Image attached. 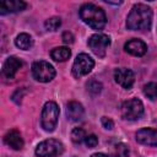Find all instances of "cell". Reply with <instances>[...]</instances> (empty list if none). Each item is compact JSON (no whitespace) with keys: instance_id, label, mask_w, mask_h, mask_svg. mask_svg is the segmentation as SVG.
<instances>
[{"instance_id":"obj_1","label":"cell","mask_w":157,"mask_h":157,"mask_svg":"<svg viewBox=\"0 0 157 157\" xmlns=\"http://www.w3.org/2000/svg\"><path fill=\"white\" fill-rule=\"evenodd\" d=\"M152 23V10L145 4H136L130 10L126 18V27L131 31L148 29Z\"/></svg>"},{"instance_id":"obj_2","label":"cell","mask_w":157,"mask_h":157,"mask_svg":"<svg viewBox=\"0 0 157 157\" xmlns=\"http://www.w3.org/2000/svg\"><path fill=\"white\" fill-rule=\"evenodd\" d=\"M80 17L81 20L88 25L92 29L101 31L104 28L107 23V17L104 11L96 6L94 4H85L80 9Z\"/></svg>"},{"instance_id":"obj_3","label":"cell","mask_w":157,"mask_h":157,"mask_svg":"<svg viewBox=\"0 0 157 157\" xmlns=\"http://www.w3.org/2000/svg\"><path fill=\"white\" fill-rule=\"evenodd\" d=\"M58 118H59V108L55 102H47L43 107L42 110V118H40V124L42 128L45 131H53L56 128L58 124Z\"/></svg>"},{"instance_id":"obj_4","label":"cell","mask_w":157,"mask_h":157,"mask_svg":"<svg viewBox=\"0 0 157 157\" xmlns=\"http://www.w3.org/2000/svg\"><path fill=\"white\" fill-rule=\"evenodd\" d=\"M64 152V145L55 139H48L42 141L36 147L37 157H56Z\"/></svg>"},{"instance_id":"obj_5","label":"cell","mask_w":157,"mask_h":157,"mask_svg":"<svg viewBox=\"0 0 157 157\" xmlns=\"http://www.w3.org/2000/svg\"><path fill=\"white\" fill-rule=\"evenodd\" d=\"M32 75L39 82H49L55 77V69L48 61L39 60V61L33 63Z\"/></svg>"},{"instance_id":"obj_6","label":"cell","mask_w":157,"mask_h":157,"mask_svg":"<svg viewBox=\"0 0 157 157\" xmlns=\"http://www.w3.org/2000/svg\"><path fill=\"white\" fill-rule=\"evenodd\" d=\"M94 66V61L93 59L86 54V53H81L76 56L74 64H72V75L77 78L88 75Z\"/></svg>"},{"instance_id":"obj_7","label":"cell","mask_w":157,"mask_h":157,"mask_svg":"<svg viewBox=\"0 0 157 157\" xmlns=\"http://www.w3.org/2000/svg\"><path fill=\"white\" fill-rule=\"evenodd\" d=\"M144 114V104L140 99L132 98L121 104V117L126 120H137Z\"/></svg>"},{"instance_id":"obj_8","label":"cell","mask_w":157,"mask_h":157,"mask_svg":"<svg viewBox=\"0 0 157 157\" xmlns=\"http://www.w3.org/2000/svg\"><path fill=\"white\" fill-rule=\"evenodd\" d=\"M109 44H110V38L105 34H102V33H96V34L91 36L90 39H88L90 49L98 58H103L105 55Z\"/></svg>"},{"instance_id":"obj_9","label":"cell","mask_w":157,"mask_h":157,"mask_svg":"<svg viewBox=\"0 0 157 157\" xmlns=\"http://www.w3.org/2000/svg\"><path fill=\"white\" fill-rule=\"evenodd\" d=\"M114 78L118 85H120L123 88L129 90L135 81V75L130 69L119 67V69H115L114 71Z\"/></svg>"},{"instance_id":"obj_10","label":"cell","mask_w":157,"mask_h":157,"mask_svg":"<svg viewBox=\"0 0 157 157\" xmlns=\"http://www.w3.org/2000/svg\"><path fill=\"white\" fill-rule=\"evenodd\" d=\"M136 141L146 146H157V129L142 128L136 132Z\"/></svg>"},{"instance_id":"obj_11","label":"cell","mask_w":157,"mask_h":157,"mask_svg":"<svg viewBox=\"0 0 157 157\" xmlns=\"http://www.w3.org/2000/svg\"><path fill=\"white\" fill-rule=\"evenodd\" d=\"M124 48H125V50H126L129 54H131V55H134V56H142V55H145L146 52H147V45H146V43L142 42L141 39H136V38L128 40V42L125 43Z\"/></svg>"},{"instance_id":"obj_12","label":"cell","mask_w":157,"mask_h":157,"mask_svg":"<svg viewBox=\"0 0 157 157\" xmlns=\"http://www.w3.org/2000/svg\"><path fill=\"white\" fill-rule=\"evenodd\" d=\"M22 66V61L17 58V56H9L6 59V61L4 63L2 66V74L7 77V78H12L16 72L18 71V69Z\"/></svg>"},{"instance_id":"obj_13","label":"cell","mask_w":157,"mask_h":157,"mask_svg":"<svg viewBox=\"0 0 157 157\" xmlns=\"http://www.w3.org/2000/svg\"><path fill=\"white\" fill-rule=\"evenodd\" d=\"M83 107L76 101H71L66 105V115L71 121H78L83 118Z\"/></svg>"},{"instance_id":"obj_14","label":"cell","mask_w":157,"mask_h":157,"mask_svg":"<svg viewBox=\"0 0 157 157\" xmlns=\"http://www.w3.org/2000/svg\"><path fill=\"white\" fill-rule=\"evenodd\" d=\"M4 141L9 147H11L12 150H16V151H18L23 147V139L17 130L7 131L6 135L4 136Z\"/></svg>"},{"instance_id":"obj_15","label":"cell","mask_w":157,"mask_h":157,"mask_svg":"<svg viewBox=\"0 0 157 157\" xmlns=\"http://www.w3.org/2000/svg\"><path fill=\"white\" fill-rule=\"evenodd\" d=\"M26 9V2L21 0H5L0 2V13L5 15L9 12H18Z\"/></svg>"},{"instance_id":"obj_16","label":"cell","mask_w":157,"mask_h":157,"mask_svg":"<svg viewBox=\"0 0 157 157\" xmlns=\"http://www.w3.org/2000/svg\"><path fill=\"white\" fill-rule=\"evenodd\" d=\"M50 55L52 59H54L55 61H65L70 58L71 52L66 47H56L50 52Z\"/></svg>"},{"instance_id":"obj_17","label":"cell","mask_w":157,"mask_h":157,"mask_svg":"<svg viewBox=\"0 0 157 157\" xmlns=\"http://www.w3.org/2000/svg\"><path fill=\"white\" fill-rule=\"evenodd\" d=\"M15 44L17 48L22 49V50H28L32 44H33V40H32V37L27 33H20L16 39H15Z\"/></svg>"},{"instance_id":"obj_18","label":"cell","mask_w":157,"mask_h":157,"mask_svg":"<svg viewBox=\"0 0 157 157\" xmlns=\"http://www.w3.org/2000/svg\"><path fill=\"white\" fill-rule=\"evenodd\" d=\"M142 91H144V94L148 99L153 101V99L157 98V83L156 82H148V83H146L144 86Z\"/></svg>"},{"instance_id":"obj_19","label":"cell","mask_w":157,"mask_h":157,"mask_svg":"<svg viewBox=\"0 0 157 157\" xmlns=\"http://www.w3.org/2000/svg\"><path fill=\"white\" fill-rule=\"evenodd\" d=\"M110 157H129V148L124 144H117L113 150Z\"/></svg>"},{"instance_id":"obj_20","label":"cell","mask_w":157,"mask_h":157,"mask_svg":"<svg viewBox=\"0 0 157 157\" xmlns=\"http://www.w3.org/2000/svg\"><path fill=\"white\" fill-rule=\"evenodd\" d=\"M86 132L82 128H75L72 131H71V140L75 142V144H81L82 141H85L86 139Z\"/></svg>"},{"instance_id":"obj_21","label":"cell","mask_w":157,"mask_h":157,"mask_svg":"<svg viewBox=\"0 0 157 157\" xmlns=\"http://www.w3.org/2000/svg\"><path fill=\"white\" fill-rule=\"evenodd\" d=\"M61 26V20L60 17H50L44 22V27L48 31H56Z\"/></svg>"},{"instance_id":"obj_22","label":"cell","mask_w":157,"mask_h":157,"mask_svg":"<svg viewBox=\"0 0 157 157\" xmlns=\"http://www.w3.org/2000/svg\"><path fill=\"white\" fill-rule=\"evenodd\" d=\"M87 91L92 94H98L102 91V83L97 80H91L87 82Z\"/></svg>"},{"instance_id":"obj_23","label":"cell","mask_w":157,"mask_h":157,"mask_svg":"<svg viewBox=\"0 0 157 157\" xmlns=\"http://www.w3.org/2000/svg\"><path fill=\"white\" fill-rule=\"evenodd\" d=\"M85 144H86L87 147L93 148V147H96V146L98 145V137H97L96 135H93V134L87 135L86 139H85Z\"/></svg>"},{"instance_id":"obj_24","label":"cell","mask_w":157,"mask_h":157,"mask_svg":"<svg viewBox=\"0 0 157 157\" xmlns=\"http://www.w3.org/2000/svg\"><path fill=\"white\" fill-rule=\"evenodd\" d=\"M102 125H103L104 129H107V130H112L113 126H114V123H113V120H112L110 118L102 117Z\"/></svg>"},{"instance_id":"obj_25","label":"cell","mask_w":157,"mask_h":157,"mask_svg":"<svg viewBox=\"0 0 157 157\" xmlns=\"http://www.w3.org/2000/svg\"><path fill=\"white\" fill-rule=\"evenodd\" d=\"M63 42L65 44H71L74 42V36L71 32H64L63 33Z\"/></svg>"},{"instance_id":"obj_26","label":"cell","mask_w":157,"mask_h":157,"mask_svg":"<svg viewBox=\"0 0 157 157\" xmlns=\"http://www.w3.org/2000/svg\"><path fill=\"white\" fill-rule=\"evenodd\" d=\"M91 157H109L108 155H105V153H102V152H98V153H93Z\"/></svg>"}]
</instances>
